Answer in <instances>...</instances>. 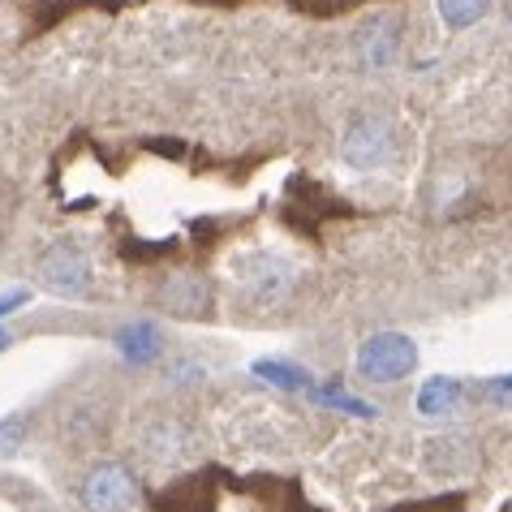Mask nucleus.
Listing matches in <instances>:
<instances>
[{
	"mask_svg": "<svg viewBox=\"0 0 512 512\" xmlns=\"http://www.w3.org/2000/svg\"><path fill=\"white\" fill-rule=\"evenodd\" d=\"M461 396H465V388H461V379H426L422 383V392H418V414H426V418H439V414H452V409L461 405Z\"/></svg>",
	"mask_w": 512,
	"mask_h": 512,
	"instance_id": "nucleus-6",
	"label": "nucleus"
},
{
	"mask_svg": "<svg viewBox=\"0 0 512 512\" xmlns=\"http://www.w3.org/2000/svg\"><path fill=\"white\" fill-rule=\"evenodd\" d=\"M39 280L44 289L56 293V297H82L91 289V263L82 259L78 246H52L44 259H39Z\"/></svg>",
	"mask_w": 512,
	"mask_h": 512,
	"instance_id": "nucleus-4",
	"label": "nucleus"
},
{
	"mask_svg": "<svg viewBox=\"0 0 512 512\" xmlns=\"http://www.w3.org/2000/svg\"><path fill=\"white\" fill-rule=\"evenodd\" d=\"M22 302H26V293H5V297H0V315H9V310L22 306Z\"/></svg>",
	"mask_w": 512,
	"mask_h": 512,
	"instance_id": "nucleus-14",
	"label": "nucleus"
},
{
	"mask_svg": "<svg viewBox=\"0 0 512 512\" xmlns=\"http://www.w3.org/2000/svg\"><path fill=\"white\" fill-rule=\"evenodd\" d=\"M0 349H9V332H0Z\"/></svg>",
	"mask_w": 512,
	"mask_h": 512,
	"instance_id": "nucleus-15",
	"label": "nucleus"
},
{
	"mask_svg": "<svg viewBox=\"0 0 512 512\" xmlns=\"http://www.w3.org/2000/svg\"><path fill=\"white\" fill-rule=\"evenodd\" d=\"M487 13H491V0H439V18H444L452 31L478 26Z\"/></svg>",
	"mask_w": 512,
	"mask_h": 512,
	"instance_id": "nucleus-10",
	"label": "nucleus"
},
{
	"mask_svg": "<svg viewBox=\"0 0 512 512\" xmlns=\"http://www.w3.org/2000/svg\"><path fill=\"white\" fill-rule=\"evenodd\" d=\"M254 375H259L263 383H272V388H289V392L310 383V375L297 371V366H289V362H254Z\"/></svg>",
	"mask_w": 512,
	"mask_h": 512,
	"instance_id": "nucleus-11",
	"label": "nucleus"
},
{
	"mask_svg": "<svg viewBox=\"0 0 512 512\" xmlns=\"http://www.w3.org/2000/svg\"><path fill=\"white\" fill-rule=\"evenodd\" d=\"M392 56H396V26L392 22L366 26L362 31V61L371 69H383V65H392Z\"/></svg>",
	"mask_w": 512,
	"mask_h": 512,
	"instance_id": "nucleus-9",
	"label": "nucleus"
},
{
	"mask_svg": "<svg viewBox=\"0 0 512 512\" xmlns=\"http://www.w3.org/2000/svg\"><path fill=\"white\" fill-rule=\"evenodd\" d=\"M418 366V345L401 332H379L358 349V371L375 383H396Z\"/></svg>",
	"mask_w": 512,
	"mask_h": 512,
	"instance_id": "nucleus-1",
	"label": "nucleus"
},
{
	"mask_svg": "<svg viewBox=\"0 0 512 512\" xmlns=\"http://www.w3.org/2000/svg\"><path fill=\"white\" fill-rule=\"evenodd\" d=\"M168 306L177 310V315H207L211 310V289L207 280L198 276H177L168 284Z\"/></svg>",
	"mask_w": 512,
	"mask_h": 512,
	"instance_id": "nucleus-7",
	"label": "nucleus"
},
{
	"mask_svg": "<svg viewBox=\"0 0 512 512\" xmlns=\"http://www.w3.org/2000/svg\"><path fill=\"white\" fill-rule=\"evenodd\" d=\"M18 444H22V422L18 418L0 422V452H18Z\"/></svg>",
	"mask_w": 512,
	"mask_h": 512,
	"instance_id": "nucleus-12",
	"label": "nucleus"
},
{
	"mask_svg": "<svg viewBox=\"0 0 512 512\" xmlns=\"http://www.w3.org/2000/svg\"><path fill=\"white\" fill-rule=\"evenodd\" d=\"M482 396H491V401H504V405H512V375L491 379L487 388H482Z\"/></svg>",
	"mask_w": 512,
	"mask_h": 512,
	"instance_id": "nucleus-13",
	"label": "nucleus"
},
{
	"mask_svg": "<svg viewBox=\"0 0 512 512\" xmlns=\"http://www.w3.org/2000/svg\"><path fill=\"white\" fill-rule=\"evenodd\" d=\"M82 504L87 512H134L138 508V482L125 465L104 461L82 482Z\"/></svg>",
	"mask_w": 512,
	"mask_h": 512,
	"instance_id": "nucleus-3",
	"label": "nucleus"
},
{
	"mask_svg": "<svg viewBox=\"0 0 512 512\" xmlns=\"http://www.w3.org/2000/svg\"><path fill=\"white\" fill-rule=\"evenodd\" d=\"M117 345L121 353L130 362H155L160 358V332H155L151 323H130V327H121V336H117Z\"/></svg>",
	"mask_w": 512,
	"mask_h": 512,
	"instance_id": "nucleus-8",
	"label": "nucleus"
},
{
	"mask_svg": "<svg viewBox=\"0 0 512 512\" xmlns=\"http://www.w3.org/2000/svg\"><path fill=\"white\" fill-rule=\"evenodd\" d=\"M396 151V138H392V125L383 117H358L340 138V160L349 168H362V173H371V168H383L392 160Z\"/></svg>",
	"mask_w": 512,
	"mask_h": 512,
	"instance_id": "nucleus-2",
	"label": "nucleus"
},
{
	"mask_svg": "<svg viewBox=\"0 0 512 512\" xmlns=\"http://www.w3.org/2000/svg\"><path fill=\"white\" fill-rule=\"evenodd\" d=\"M233 276L250 297H259V302H276V297H284L289 293V284H293V263L280 259V254H250V259H241L233 267Z\"/></svg>",
	"mask_w": 512,
	"mask_h": 512,
	"instance_id": "nucleus-5",
	"label": "nucleus"
}]
</instances>
